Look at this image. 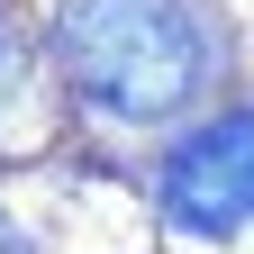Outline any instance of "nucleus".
Instances as JSON below:
<instances>
[{"instance_id": "f257e3e1", "label": "nucleus", "mask_w": 254, "mask_h": 254, "mask_svg": "<svg viewBox=\"0 0 254 254\" xmlns=\"http://www.w3.org/2000/svg\"><path fill=\"white\" fill-rule=\"evenodd\" d=\"M55 64L82 109L118 127H154L209 91V27L190 0H64L55 9Z\"/></svg>"}, {"instance_id": "f03ea898", "label": "nucleus", "mask_w": 254, "mask_h": 254, "mask_svg": "<svg viewBox=\"0 0 254 254\" xmlns=\"http://www.w3.org/2000/svg\"><path fill=\"white\" fill-rule=\"evenodd\" d=\"M154 200L182 236H236L254 227V109H227L164 154Z\"/></svg>"}, {"instance_id": "7ed1b4c3", "label": "nucleus", "mask_w": 254, "mask_h": 254, "mask_svg": "<svg viewBox=\"0 0 254 254\" xmlns=\"http://www.w3.org/2000/svg\"><path fill=\"white\" fill-rule=\"evenodd\" d=\"M9 91H18V37L0 27V100H9Z\"/></svg>"}, {"instance_id": "20e7f679", "label": "nucleus", "mask_w": 254, "mask_h": 254, "mask_svg": "<svg viewBox=\"0 0 254 254\" xmlns=\"http://www.w3.org/2000/svg\"><path fill=\"white\" fill-rule=\"evenodd\" d=\"M0 254H27V245H18V236H9V218H0Z\"/></svg>"}]
</instances>
